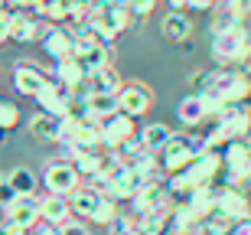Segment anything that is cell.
I'll list each match as a JSON object with an SVG mask.
<instances>
[{
	"instance_id": "1",
	"label": "cell",
	"mask_w": 251,
	"mask_h": 235,
	"mask_svg": "<svg viewBox=\"0 0 251 235\" xmlns=\"http://www.w3.org/2000/svg\"><path fill=\"white\" fill-rule=\"evenodd\" d=\"M202 95H212V98H219L222 104L248 102L251 98V76L242 72V69H212Z\"/></svg>"
},
{
	"instance_id": "2",
	"label": "cell",
	"mask_w": 251,
	"mask_h": 235,
	"mask_svg": "<svg viewBox=\"0 0 251 235\" xmlns=\"http://www.w3.org/2000/svg\"><path fill=\"white\" fill-rule=\"evenodd\" d=\"M251 52V29L248 26H232L212 36V59L219 69H242Z\"/></svg>"
},
{
	"instance_id": "3",
	"label": "cell",
	"mask_w": 251,
	"mask_h": 235,
	"mask_svg": "<svg viewBox=\"0 0 251 235\" xmlns=\"http://www.w3.org/2000/svg\"><path fill=\"white\" fill-rule=\"evenodd\" d=\"M199 154H202V137H196V134H173L163 144V151H157V160H160V167H163V173H179Z\"/></svg>"
},
{
	"instance_id": "4",
	"label": "cell",
	"mask_w": 251,
	"mask_h": 235,
	"mask_svg": "<svg viewBox=\"0 0 251 235\" xmlns=\"http://www.w3.org/2000/svg\"><path fill=\"white\" fill-rule=\"evenodd\" d=\"M186 177H189V183H193V189L196 186H219L222 177H225L222 154H219V151H202L186 167Z\"/></svg>"
},
{
	"instance_id": "5",
	"label": "cell",
	"mask_w": 251,
	"mask_h": 235,
	"mask_svg": "<svg viewBox=\"0 0 251 235\" xmlns=\"http://www.w3.org/2000/svg\"><path fill=\"white\" fill-rule=\"evenodd\" d=\"M78 183H82V177L75 173V167L69 160H52V163L43 170V186H46V193H52V196L69 199L75 189H78Z\"/></svg>"
},
{
	"instance_id": "6",
	"label": "cell",
	"mask_w": 251,
	"mask_h": 235,
	"mask_svg": "<svg viewBox=\"0 0 251 235\" xmlns=\"http://www.w3.org/2000/svg\"><path fill=\"white\" fill-rule=\"evenodd\" d=\"M137 189H140V183H137V177H134V170L127 163H114L108 170L104 183H101V193L108 199H114V203H130Z\"/></svg>"
},
{
	"instance_id": "7",
	"label": "cell",
	"mask_w": 251,
	"mask_h": 235,
	"mask_svg": "<svg viewBox=\"0 0 251 235\" xmlns=\"http://www.w3.org/2000/svg\"><path fill=\"white\" fill-rule=\"evenodd\" d=\"M173 206V196L167 193L163 183H150V186H140L130 199V212L134 216H157V212H167Z\"/></svg>"
},
{
	"instance_id": "8",
	"label": "cell",
	"mask_w": 251,
	"mask_h": 235,
	"mask_svg": "<svg viewBox=\"0 0 251 235\" xmlns=\"http://www.w3.org/2000/svg\"><path fill=\"white\" fill-rule=\"evenodd\" d=\"M118 108H121V114H127V118L137 121V118H144V114L153 108V92L140 82H127V85H121V92H118Z\"/></svg>"
},
{
	"instance_id": "9",
	"label": "cell",
	"mask_w": 251,
	"mask_h": 235,
	"mask_svg": "<svg viewBox=\"0 0 251 235\" xmlns=\"http://www.w3.org/2000/svg\"><path fill=\"white\" fill-rule=\"evenodd\" d=\"M215 209H219V212H225L232 222H248V219H251L248 189H238V186H225V183H219V199H215Z\"/></svg>"
},
{
	"instance_id": "10",
	"label": "cell",
	"mask_w": 251,
	"mask_h": 235,
	"mask_svg": "<svg viewBox=\"0 0 251 235\" xmlns=\"http://www.w3.org/2000/svg\"><path fill=\"white\" fill-rule=\"evenodd\" d=\"M39 108L46 114H52V118H65L69 114V104H72V88H65L62 82H56V78L49 76V82L43 85V92L36 95Z\"/></svg>"
},
{
	"instance_id": "11",
	"label": "cell",
	"mask_w": 251,
	"mask_h": 235,
	"mask_svg": "<svg viewBox=\"0 0 251 235\" xmlns=\"http://www.w3.org/2000/svg\"><path fill=\"white\" fill-rule=\"evenodd\" d=\"M3 219L7 222H17L23 229H36L43 222V203H39V196H17L3 209Z\"/></svg>"
},
{
	"instance_id": "12",
	"label": "cell",
	"mask_w": 251,
	"mask_h": 235,
	"mask_svg": "<svg viewBox=\"0 0 251 235\" xmlns=\"http://www.w3.org/2000/svg\"><path fill=\"white\" fill-rule=\"evenodd\" d=\"M43 52L52 62L72 59L75 56V29L72 26H49V33L43 36Z\"/></svg>"
},
{
	"instance_id": "13",
	"label": "cell",
	"mask_w": 251,
	"mask_h": 235,
	"mask_svg": "<svg viewBox=\"0 0 251 235\" xmlns=\"http://www.w3.org/2000/svg\"><path fill=\"white\" fill-rule=\"evenodd\" d=\"M130 137H137V128H134V118L127 114H111L108 121H101V147L104 151H114V147H121L124 141Z\"/></svg>"
},
{
	"instance_id": "14",
	"label": "cell",
	"mask_w": 251,
	"mask_h": 235,
	"mask_svg": "<svg viewBox=\"0 0 251 235\" xmlns=\"http://www.w3.org/2000/svg\"><path fill=\"white\" fill-rule=\"evenodd\" d=\"M215 121L222 124L225 131L232 134L235 141L238 137H248L251 134V104L238 102V104H222V111H219V118Z\"/></svg>"
},
{
	"instance_id": "15",
	"label": "cell",
	"mask_w": 251,
	"mask_h": 235,
	"mask_svg": "<svg viewBox=\"0 0 251 235\" xmlns=\"http://www.w3.org/2000/svg\"><path fill=\"white\" fill-rule=\"evenodd\" d=\"M104 203H108V196H104L98 186H78L72 196H69V209H72V216L88 219V222H92V216L104 206Z\"/></svg>"
},
{
	"instance_id": "16",
	"label": "cell",
	"mask_w": 251,
	"mask_h": 235,
	"mask_svg": "<svg viewBox=\"0 0 251 235\" xmlns=\"http://www.w3.org/2000/svg\"><path fill=\"white\" fill-rule=\"evenodd\" d=\"M46 82H49V76L43 69H36L33 62H17L13 66V88L20 95H26V98H36Z\"/></svg>"
},
{
	"instance_id": "17",
	"label": "cell",
	"mask_w": 251,
	"mask_h": 235,
	"mask_svg": "<svg viewBox=\"0 0 251 235\" xmlns=\"http://www.w3.org/2000/svg\"><path fill=\"white\" fill-rule=\"evenodd\" d=\"M52 78L56 82H62L65 88H72V95L75 92H82L85 88V82H88V69L78 62V59H62V62H56V69H52Z\"/></svg>"
},
{
	"instance_id": "18",
	"label": "cell",
	"mask_w": 251,
	"mask_h": 235,
	"mask_svg": "<svg viewBox=\"0 0 251 235\" xmlns=\"http://www.w3.org/2000/svg\"><path fill=\"white\" fill-rule=\"evenodd\" d=\"M160 33H163V39H167V43H183V39H189L193 23H189L186 10H170L167 17L160 20Z\"/></svg>"
},
{
	"instance_id": "19",
	"label": "cell",
	"mask_w": 251,
	"mask_h": 235,
	"mask_svg": "<svg viewBox=\"0 0 251 235\" xmlns=\"http://www.w3.org/2000/svg\"><path fill=\"white\" fill-rule=\"evenodd\" d=\"M85 85H88V95H118V92H121V76H118L114 66L108 62L104 69L92 72Z\"/></svg>"
},
{
	"instance_id": "20",
	"label": "cell",
	"mask_w": 251,
	"mask_h": 235,
	"mask_svg": "<svg viewBox=\"0 0 251 235\" xmlns=\"http://www.w3.org/2000/svg\"><path fill=\"white\" fill-rule=\"evenodd\" d=\"M39 203H43V222H52V226H69L72 222V209H69L65 196L46 193V196H39Z\"/></svg>"
},
{
	"instance_id": "21",
	"label": "cell",
	"mask_w": 251,
	"mask_h": 235,
	"mask_svg": "<svg viewBox=\"0 0 251 235\" xmlns=\"http://www.w3.org/2000/svg\"><path fill=\"white\" fill-rule=\"evenodd\" d=\"M29 134H33V141L39 144H52L59 141V118H52V114L39 111L29 118Z\"/></svg>"
},
{
	"instance_id": "22",
	"label": "cell",
	"mask_w": 251,
	"mask_h": 235,
	"mask_svg": "<svg viewBox=\"0 0 251 235\" xmlns=\"http://www.w3.org/2000/svg\"><path fill=\"white\" fill-rule=\"evenodd\" d=\"M179 114V121L186 124V128H199V124L209 118V111H205V102H202V95H186L183 102H179L176 108Z\"/></svg>"
},
{
	"instance_id": "23",
	"label": "cell",
	"mask_w": 251,
	"mask_h": 235,
	"mask_svg": "<svg viewBox=\"0 0 251 235\" xmlns=\"http://www.w3.org/2000/svg\"><path fill=\"white\" fill-rule=\"evenodd\" d=\"M7 183L13 186V193H17V196H36V186H39L36 173H33L29 167H13V170H7Z\"/></svg>"
},
{
	"instance_id": "24",
	"label": "cell",
	"mask_w": 251,
	"mask_h": 235,
	"mask_svg": "<svg viewBox=\"0 0 251 235\" xmlns=\"http://www.w3.org/2000/svg\"><path fill=\"white\" fill-rule=\"evenodd\" d=\"M137 137H140V144H144L150 154H157V151H163V144L173 137V128L163 124V121H157V124H147L144 131H137Z\"/></svg>"
},
{
	"instance_id": "25",
	"label": "cell",
	"mask_w": 251,
	"mask_h": 235,
	"mask_svg": "<svg viewBox=\"0 0 251 235\" xmlns=\"http://www.w3.org/2000/svg\"><path fill=\"white\" fill-rule=\"evenodd\" d=\"M101 147V121H82L78 124V134H75L72 151H98Z\"/></svg>"
},
{
	"instance_id": "26",
	"label": "cell",
	"mask_w": 251,
	"mask_h": 235,
	"mask_svg": "<svg viewBox=\"0 0 251 235\" xmlns=\"http://www.w3.org/2000/svg\"><path fill=\"white\" fill-rule=\"evenodd\" d=\"M215 199H219V186H196L193 193L186 196V203L199 212V219H202L205 212H212V209H215Z\"/></svg>"
},
{
	"instance_id": "27",
	"label": "cell",
	"mask_w": 251,
	"mask_h": 235,
	"mask_svg": "<svg viewBox=\"0 0 251 235\" xmlns=\"http://www.w3.org/2000/svg\"><path fill=\"white\" fill-rule=\"evenodd\" d=\"M88 108H92L95 121H108L111 114H118V95H88Z\"/></svg>"
},
{
	"instance_id": "28",
	"label": "cell",
	"mask_w": 251,
	"mask_h": 235,
	"mask_svg": "<svg viewBox=\"0 0 251 235\" xmlns=\"http://www.w3.org/2000/svg\"><path fill=\"white\" fill-rule=\"evenodd\" d=\"M232 26H245V23L235 17V13L225 7V3H219V7L212 10V23H209V33H212V36H219V33H225V29H232Z\"/></svg>"
},
{
	"instance_id": "29",
	"label": "cell",
	"mask_w": 251,
	"mask_h": 235,
	"mask_svg": "<svg viewBox=\"0 0 251 235\" xmlns=\"http://www.w3.org/2000/svg\"><path fill=\"white\" fill-rule=\"evenodd\" d=\"M17 124H20V108L13 102L0 98V131H13Z\"/></svg>"
},
{
	"instance_id": "30",
	"label": "cell",
	"mask_w": 251,
	"mask_h": 235,
	"mask_svg": "<svg viewBox=\"0 0 251 235\" xmlns=\"http://www.w3.org/2000/svg\"><path fill=\"white\" fill-rule=\"evenodd\" d=\"M137 226V216H134V212H118V216H114V222L108 229H111V235H130V229Z\"/></svg>"
},
{
	"instance_id": "31",
	"label": "cell",
	"mask_w": 251,
	"mask_h": 235,
	"mask_svg": "<svg viewBox=\"0 0 251 235\" xmlns=\"http://www.w3.org/2000/svg\"><path fill=\"white\" fill-rule=\"evenodd\" d=\"M130 13H134V20H144L153 13V7H157V0H127Z\"/></svg>"
},
{
	"instance_id": "32",
	"label": "cell",
	"mask_w": 251,
	"mask_h": 235,
	"mask_svg": "<svg viewBox=\"0 0 251 235\" xmlns=\"http://www.w3.org/2000/svg\"><path fill=\"white\" fill-rule=\"evenodd\" d=\"M13 199H17V193H13V186L7 183V173H0V209H7Z\"/></svg>"
},
{
	"instance_id": "33",
	"label": "cell",
	"mask_w": 251,
	"mask_h": 235,
	"mask_svg": "<svg viewBox=\"0 0 251 235\" xmlns=\"http://www.w3.org/2000/svg\"><path fill=\"white\" fill-rule=\"evenodd\" d=\"M222 3V0H186V10H199V13H205V10H215Z\"/></svg>"
},
{
	"instance_id": "34",
	"label": "cell",
	"mask_w": 251,
	"mask_h": 235,
	"mask_svg": "<svg viewBox=\"0 0 251 235\" xmlns=\"http://www.w3.org/2000/svg\"><path fill=\"white\" fill-rule=\"evenodd\" d=\"M62 235H92L88 232V226H85V222H69V226H62Z\"/></svg>"
},
{
	"instance_id": "35",
	"label": "cell",
	"mask_w": 251,
	"mask_h": 235,
	"mask_svg": "<svg viewBox=\"0 0 251 235\" xmlns=\"http://www.w3.org/2000/svg\"><path fill=\"white\" fill-rule=\"evenodd\" d=\"M0 235H29V229H23V226H17V222H7V219H3Z\"/></svg>"
},
{
	"instance_id": "36",
	"label": "cell",
	"mask_w": 251,
	"mask_h": 235,
	"mask_svg": "<svg viewBox=\"0 0 251 235\" xmlns=\"http://www.w3.org/2000/svg\"><path fill=\"white\" fill-rule=\"evenodd\" d=\"M36 235H62V226H52V222H39Z\"/></svg>"
},
{
	"instance_id": "37",
	"label": "cell",
	"mask_w": 251,
	"mask_h": 235,
	"mask_svg": "<svg viewBox=\"0 0 251 235\" xmlns=\"http://www.w3.org/2000/svg\"><path fill=\"white\" fill-rule=\"evenodd\" d=\"M228 235H251V219H248V222H235Z\"/></svg>"
},
{
	"instance_id": "38",
	"label": "cell",
	"mask_w": 251,
	"mask_h": 235,
	"mask_svg": "<svg viewBox=\"0 0 251 235\" xmlns=\"http://www.w3.org/2000/svg\"><path fill=\"white\" fill-rule=\"evenodd\" d=\"M7 13H10V3H7V0H0V20L7 17Z\"/></svg>"
},
{
	"instance_id": "39",
	"label": "cell",
	"mask_w": 251,
	"mask_h": 235,
	"mask_svg": "<svg viewBox=\"0 0 251 235\" xmlns=\"http://www.w3.org/2000/svg\"><path fill=\"white\" fill-rule=\"evenodd\" d=\"M130 235H150V232H147V229H140V226H134V229H130Z\"/></svg>"
},
{
	"instance_id": "40",
	"label": "cell",
	"mask_w": 251,
	"mask_h": 235,
	"mask_svg": "<svg viewBox=\"0 0 251 235\" xmlns=\"http://www.w3.org/2000/svg\"><path fill=\"white\" fill-rule=\"evenodd\" d=\"M245 144H248V151H251V134H248V137H245Z\"/></svg>"
},
{
	"instance_id": "41",
	"label": "cell",
	"mask_w": 251,
	"mask_h": 235,
	"mask_svg": "<svg viewBox=\"0 0 251 235\" xmlns=\"http://www.w3.org/2000/svg\"><path fill=\"white\" fill-rule=\"evenodd\" d=\"M248 199H251V189H248Z\"/></svg>"
}]
</instances>
